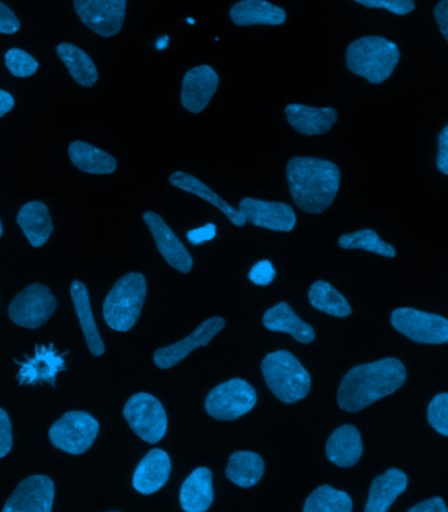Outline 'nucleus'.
I'll use <instances>...</instances> for the list:
<instances>
[{
  "instance_id": "nucleus-1",
  "label": "nucleus",
  "mask_w": 448,
  "mask_h": 512,
  "mask_svg": "<svg viewBox=\"0 0 448 512\" xmlns=\"http://www.w3.org/2000/svg\"><path fill=\"white\" fill-rule=\"evenodd\" d=\"M405 381L406 369L399 359L385 358L357 365L343 377L338 389V406L349 413H358L381 398L391 396Z\"/></svg>"
},
{
  "instance_id": "nucleus-2",
  "label": "nucleus",
  "mask_w": 448,
  "mask_h": 512,
  "mask_svg": "<svg viewBox=\"0 0 448 512\" xmlns=\"http://www.w3.org/2000/svg\"><path fill=\"white\" fill-rule=\"evenodd\" d=\"M293 201L305 213L320 214L333 204L341 183L336 163L312 157L292 158L287 165Z\"/></svg>"
},
{
  "instance_id": "nucleus-3",
  "label": "nucleus",
  "mask_w": 448,
  "mask_h": 512,
  "mask_svg": "<svg viewBox=\"0 0 448 512\" xmlns=\"http://www.w3.org/2000/svg\"><path fill=\"white\" fill-rule=\"evenodd\" d=\"M399 62V46L380 36L355 40L346 52L347 69L374 85L387 81Z\"/></svg>"
},
{
  "instance_id": "nucleus-4",
  "label": "nucleus",
  "mask_w": 448,
  "mask_h": 512,
  "mask_svg": "<svg viewBox=\"0 0 448 512\" xmlns=\"http://www.w3.org/2000/svg\"><path fill=\"white\" fill-rule=\"evenodd\" d=\"M262 373L271 392L284 404L304 400L311 390V375L290 351L267 355L262 362Z\"/></svg>"
},
{
  "instance_id": "nucleus-5",
  "label": "nucleus",
  "mask_w": 448,
  "mask_h": 512,
  "mask_svg": "<svg viewBox=\"0 0 448 512\" xmlns=\"http://www.w3.org/2000/svg\"><path fill=\"white\" fill-rule=\"evenodd\" d=\"M145 276L132 272L123 276L108 293L103 305L104 321L112 330L127 333L136 325L146 299Z\"/></svg>"
},
{
  "instance_id": "nucleus-6",
  "label": "nucleus",
  "mask_w": 448,
  "mask_h": 512,
  "mask_svg": "<svg viewBox=\"0 0 448 512\" xmlns=\"http://www.w3.org/2000/svg\"><path fill=\"white\" fill-rule=\"evenodd\" d=\"M258 396L253 386L242 379H232L208 393L205 410L217 421H236L254 409Z\"/></svg>"
},
{
  "instance_id": "nucleus-7",
  "label": "nucleus",
  "mask_w": 448,
  "mask_h": 512,
  "mask_svg": "<svg viewBox=\"0 0 448 512\" xmlns=\"http://www.w3.org/2000/svg\"><path fill=\"white\" fill-rule=\"evenodd\" d=\"M99 434V423L86 411H69L49 431L53 446L70 455H82L92 447Z\"/></svg>"
},
{
  "instance_id": "nucleus-8",
  "label": "nucleus",
  "mask_w": 448,
  "mask_h": 512,
  "mask_svg": "<svg viewBox=\"0 0 448 512\" xmlns=\"http://www.w3.org/2000/svg\"><path fill=\"white\" fill-rule=\"evenodd\" d=\"M124 418L138 438L156 444L165 438L167 415L163 405L149 393H137L124 407Z\"/></svg>"
},
{
  "instance_id": "nucleus-9",
  "label": "nucleus",
  "mask_w": 448,
  "mask_h": 512,
  "mask_svg": "<svg viewBox=\"0 0 448 512\" xmlns=\"http://www.w3.org/2000/svg\"><path fill=\"white\" fill-rule=\"evenodd\" d=\"M57 301L43 284H31L16 295L8 308L11 321L25 329H39L56 312Z\"/></svg>"
},
{
  "instance_id": "nucleus-10",
  "label": "nucleus",
  "mask_w": 448,
  "mask_h": 512,
  "mask_svg": "<svg viewBox=\"0 0 448 512\" xmlns=\"http://www.w3.org/2000/svg\"><path fill=\"white\" fill-rule=\"evenodd\" d=\"M392 326L410 341L424 344L448 342V321L438 314L421 312L413 308L393 310Z\"/></svg>"
},
{
  "instance_id": "nucleus-11",
  "label": "nucleus",
  "mask_w": 448,
  "mask_h": 512,
  "mask_svg": "<svg viewBox=\"0 0 448 512\" xmlns=\"http://www.w3.org/2000/svg\"><path fill=\"white\" fill-rule=\"evenodd\" d=\"M81 22L96 35L116 36L124 24L127 0H74Z\"/></svg>"
},
{
  "instance_id": "nucleus-12",
  "label": "nucleus",
  "mask_w": 448,
  "mask_h": 512,
  "mask_svg": "<svg viewBox=\"0 0 448 512\" xmlns=\"http://www.w3.org/2000/svg\"><path fill=\"white\" fill-rule=\"evenodd\" d=\"M60 354L53 343L49 346L37 344L35 355L25 356L24 362L15 359L19 365V372L16 375L20 385H39L48 383L56 388V377L58 373L66 371L65 355Z\"/></svg>"
},
{
  "instance_id": "nucleus-13",
  "label": "nucleus",
  "mask_w": 448,
  "mask_h": 512,
  "mask_svg": "<svg viewBox=\"0 0 448 512\" xmlns=\"http://www.w3.org/2000/svg\"><path fill=\"white\" fill-rule=\"evenodd\" d=\"M246 222L274 232L290 233L295 229L296 213L291 205L246 197L238 205Z\"/></svg>"
},
{
  "instance_id": "nucleus-14",
  "label": "nucleus",
  "mask_w": 448,
  "mask_h": 512,
  "mask_svg": "<svg viewBox=\"0 0 448 512\" xmlns=\"http://www.w3.org/2000/svg\"><path fill=\"white\" fill-rule=\"evenodd\" d=\"M53 481L49 477L31 476L20 482L18 488L8 498L4 512H50L53 509Z\"/></svg>"
},
{
  "instance_id": "nucleus-15",
  "label": "nucleus",
  "mask_w": 448,
  "mask_h": 512,
  "mask_svg": "<svg viewBox=\"0 0 448 512\" xmlns=\"http://www.w3.org/2000/svg\"><path fill=\"white\" fill-rule=\"evenodd\" d=\"M225 327V320L221 317L209 318L204 321L191 335L183 341L171 344V346L159 348L154 354V363L158 368L170 369L186 359L192 351L199 347H207Z\"/></svg>"
},
{
  "instance_id": "nucleus-16",
  "label": "nucleus",
  "mask_w": 448,
  "mask_h": 512,
  "mask_svg": "<svg viewBox=\"0 0 448 512\" xmlns=\"http://www.w3.org/2000/svg\"><path fill=\"white\" fill-rule=\"evenodd\" d=\"M219 85V74L212 66L200 65L187 71L182 83L183 107L191 113L203 112Z\"/></svg>"
},
{
  "instance_id": "nucleus-17",
  "label": "nucleus",
  "mask_w": 448,
  "mask_h": 512,
  "mask_svg": "<svg viewBox=\"0 0 448 512\" xmlns=\"http://www.w3.org/2000/svg\"><path fill=\"white\" fill-rule=\"evenodd\" d=\"M144 221L153 234L159 253L165 258L166 262L182 274H188L194 266V259L188 253L186 246L180 242L177 235L170 229V226L163 221L159 214L154 212L144 213Z\"/></svg>"
},
{
  "instance_id": "nucleus-18",
  "label": "nucleus",
  "mask_w": 448,
  "mask_h": 512,
  "mask_svg": "<svg viewBox=\"0 0 448 512\" xmlns=\"http://www.w3.org/2000/svg\"><path fill=\"white\" fill-rule=\"evenodd\" d=\"M284 112L288 124L303 136L329 133L338 120V112L332 107L316 108L293 103L288 104Z\"/></svg>"
},
{
  "instance_id": "nucleus-19",
  "label": "nucleus",
  "mask_w": 448,
  "mask_h": 512,
  "mask_svg": "<svg viewBox=\"0 0 448 512\" xmlns=\"http://www.w3.org/2000/svg\"><path fill=\"white\" fill-rule=\"evenodd\" d=\"M170 473V456L163 449L154 448L138 464L133 474V488L144 495L157 493L169 481Z\"/></svg>"
},
{
  "instance_id": "nucleus-20",
  "label": "nucleus",
  "mask_w": 448,
  "mask_h": 512,
  "mask_svg": "<svg viewBox=\"0 0 448 512\" xmlns=\"http://www.w3.org/2000/svg\"><path fill=\"white\" fill-rule=\"evenodd\" d=\"M363 455L362 436L357 427L343 425L330 435L326 443V456L330 463L341 468H351Z\"/></svg>"
},
{
  "instance_id": "nucleus-21",
  "label": "nucleus",
  "mask_w": 448,
  "mask_h": 512,
  "mask_svg": "<svg viewBox=\"0 0 448 512\" xmlns=\"http://www.w3.org/2000/svg\"><path fill=\"white\" fill-rule=\"evenodd\" d=\"M408 488V476L403 470L391 468L372 482L366 512H387Z\"/></svg>"
},
{
  "instance_id": "nucleus-22",
  "label": "nucleus",
  "mask_w": 448,
  "mask_h": 512,
  "mask_svg": "<svg viewBox=\"0 0 448 512\" xmlns=\"http://www.w3.org/2000/svg\"><path fill=\"white\" fill-rule=\"evenodd\" d=\"M179 499L184 511H207L215 499L211 469L196 468L183 482Z\"/></svg>"
},
{
  "instance_id": "nucleus-23",
  "label": "nucleus",
  "mask_w": 448,
  "mask_h": 512,
  "mask_svg": "<svg viewBox=\"0 0 448 512\" xmlns=\"http://www.w3.org/2000/svg\"><path fill=\"white\" fill-rule=\"evenodd\" d=\"M263 325L267 330L290 334L295 341L303 344L312 343L316 338L313 327L301 320L287 302H279L267 310Z\"/></svg>"
},
{
  "instance_id": "nucleus-24",
  "label": "nucleus",
  "mask_w": 448,
  "mask_h": 512,
  "mask_svg": "<svg viewBox=\"0 0 448 512\" xmlns=\"http://www.w3.org/2000/svg\"><path fill=\"white\" fill-rule=\"evenodd\" d=\"M230 19L240 27L249 25H282L287 14L282 7L267 0H241L230 10Z\"/></svg>"
},
{
  "instance_id": "nucleus-25",
  "label": "nucleus",
  "mask_w": 448,
  "mask_h": 512,
  "mask_svg": "<svg viewBox=\"0 0 448 512\" xmlns=\"http://www.w3.org/2000/svg\"><path fill=\"white\" fill-rule=\"evenodd\" d=\"M71 299L74 302L75 313L81 323L83 335H85L87 347L92 355L102 356L106 346L96 326L94 314H92L89 291L82 281L75 280L70 288Z\"/></svg>"
},
{
  "instance_id": "nucleus-26",
  "label": "nucleus",
  "mask_w": 448,
  "mask_h": 512,
  "mask_svg": "<svg viewBox=\"0 0 448 512\" xmlns=\"http://www.w3.org/2000/svg\"><path fill=\"white\" fill-rule=\"evenodd\" d=\"M18 224L33 247L44 246L54 230L49 209L41 201L23 205L18 214Z\"/></svg>"
},
{
  "instance_id": "nucleus-27",
  "label": "nucleus",
  "mask_w": 448,
  "mask_h": 512,
  "mask_svg": "<svg viewBox=\"0 0 448 512\" xmlns=\"http://www.w3.org/2000/svg\"><path fill=\"white\" fill-rule=\"evenodd\" d=\"M170 183L173 184L174 187L179 188V190L192 193V195H196L200 197V199L207 201V203L212 204L213 207L223 212L225 216L232 221L233 225H246V220L238 209L226 203L224 199H221L216 192H213L207 184H204L202 180H199L196 176L187 174V172L177 171L170 176Z\"/></svg>"
},
{
  "instance_id": "nucleus-28",
  "label": "nucleus",
  "mask_w": 448,
  "mask_h": 512,
  "mask_svg": "<svg viewBox=\"0 0 448 512\" xmlns=\"http://www.w3.org/2000/svg\"><path fill=\"white\" fill-rule=\"evenodd\" d=\"M70 161L77 169L87 174H113L117 169L116 159L106 151L95 148L87 142L75 141L69 146Z\"/></svg>"
},
{
  "instance_id": "nucleus-29",
  "label": "nucleus",
  "mask_w": 448,
  "mask_h": 512,
  "mask_svg": "<svg viewBox=\"0 0 448 512\" xmlns=\"http://www.w3.org/2000/svg\"><path fill=\"white\" fill-rule=\"evenodd\" d=\"M265 473V461L255 452L237 451L229 457L226 477L241 488H253Z\"/></svg>"
},
{
  "instance_id": "nucleus-30",
  "label": "nucleus",
  "mask_w": 448,
  "mask_h": 512,
  "mask_svg": "<svg viewBox=\"0 0 448 512\" xmlns=\"http://www.w3.org/2000/svg\"><path fill=\"white\" fill-rule=\"evenodd\" d=\"M57 54L78 85L90 88L98 82V69L85 50L73 44L64 43L57 46Z\"/></svg>"
},
{
  "instance_id": "nucleus-31",
  "label": "nucleus",
  "mask_w": 448,
  "mask_h": 512,
  "mask_svg": "<svg viewBox=\"0 0 448 512\" xmlns=\"http://www.w3.org/2000/svg\"><path fill=\"white\" fill-rule=\"evenodd\" d=\"M309 301L314 309L329 316L345 318L353 313L349 302L328 281L318 280L312 284L309 289Z\"/></svg>"
},
{
  "instance_id": "nucleus-32",
  "label": "nucleus",
  "mask_w": 448,
  "mask_h": 512,
  "mask_svg": "<svg viewBox=\"0 0 448 512\" xmlns=\"http://www.w3.org/2000/svg\"><path fill=\"white\" fill-rule=\"evenodd\" d=\"M304 512H351L353 499L345 491L322 485L313 491L304 505Z\"/></svg>"
},
{
  "instance_id": "nucleus-33",
  "label": "nucleus",
  "mask_w": 448,
  "mask_h": 512,
  "mask_svg": "<svg viewBox=\"0 0 448 512\" xmlns=\"http://www.w3.org/2000/svg\"><path fill=\"white\" fill-rule=\"evenodd\" d=\"M338 243L345 250L359 249L368 251V253L385 256V258H395L397 255L395 247L384 242L378 233L371 229L342 235Z\"/></svg>"
},
{
  "instance_id": "nucleus-34",
  "label": "nucleus",
  "mask_w": 448,
  "mask_h": 512,
  "mask_svg": "<svg viewBox=\"0 0 448 512\" xmlns=\"http://www.w3.org/2000/svg\"><path fill=\"white\" fill-rule=\"evenodd\" d=\"M7 69L12 75L18 78H29L39 70V62L22 49L14 48L8 50L6 57Z\"/></svg>"
},
{
  "instance_id": "nucleus-35",
  "label": "nucleus",
  "mask_w": 448,
  "mask_h": 512,
  "mask_svg": "<svg viewBox=\"0 0 448 512\" xmlns=\"http://www.w3.org/2000/svg\"><path fill=\"white\" fill-rule=\"evenodd\" d=\"M427 421L438 434L448 436V394L441 393L431 400L427 409Z\"/></svg>"
},
{
  "instance_id": "nucleus-36",
  "label": "nucleus",
  "mask_w": 448,
  "mask_h": 512,
  "mask_svg": "<svg viewBox=\"0 0 448 512\" xmlns=\"http://www.w3.org/2000/svg\"><path fill=\"white\" fill-rule=\"evenodd\" d=\"M354 2L367 8H383L399 16L408 15L416 8L413 0H354Z\"/></svg>"
},
{
  "instance_id": "nucleus-37",
  "label": "nucleus",
  "mask_w": 448,
  "mask_h": 512,
  "mask_svg": "<svg viewBox=\"0 0 448 512\" xmlns=\"http://www.w3.org/2000/svg\"><path fill=\"white\" fill-rule=\"evenodd\" d=\"M276 271L270 260H261L257 264H254L249 272V279L253 281L255 285H261L266 287L274 281Z\"/></svg>"
},
{
  "instance_id": "nucleus-38",
  "label": "nucleus",
  "mask_w": 448,
  "mask_h": 512,
  "mask_svg": "<svg viewBox=\"0 0 448 512\" xmlns=\"http://www.w3.org/2000/svg\"><path fill=\"white\" fill-rule=\"evenodd\" d=\"M12 444H14V438H12L10 417H8L6 410L0 407V459L10 453Z\"/></svg>"
},
{
  "instance_id": "nucleus-39",
  "label": "nucleus",
  "mask_w": 448,
  "mask_h": 512,
  "mask_svg": "<svg viewBox=\"0 0 448 512\" xmlns=\"http://www.w3.org/2000/svg\"><path fill=\"white\" fill-rule=\"evenodd\" d=\"M20 22L14 12L6 4L0 2V33L3 35H14L19 32Z\"/></svg>"
},
{
  "instance_id": "nucleus-40",
  "label": "nucleus",
  "mask_w": 448,
  "mask_h": 512,
  "mask_svg": "<svg viewBox=\"0 0 448 512\" xmlns=\"http://www.w3.org/2000/svg\"><path fill=\"white\" fill-rule=\"evenodd\" d=\"M217 228L215 224H207L202 228L190 230L187 233V239L192 245H202L204 242L212 241L216 237Z\"/></svg>"
},
{
  "instance_id": "nucleus-41",
  "label": "nucleus",
  "mask_w": 448,
  "mask_h": 512,
  "mask_svg": "<svg viewBox=\"0 0 448 512\" xmlns=\"http://www.w3.org/2000/svg\"><path fill=\"white\" fill-rule=\"evenodd\" d=\"M437 167L442 174L448 175V125L438 137Z\"/></svg>"
},
{
  "instance_id": "nucleus-42",
  "label": "nucleus",
  "mask_w": 448,
  "mask_h": 512,
  "mask_svg": "<svg viewBox=\"0 0 448 512\" xmlns=\"http://www.w3.org/2000/svg\"><path fill=\"white\" fill-rule=\"evenodd\" d=\"M434 18L443 37L448 41V0H441L434 8Z\"/></svg>"
},
{
  "instance_id": "nucleus-43",
  "label": "nucleus",
  "mask_w": 448,
  "mask_h": 512,
  "mask_svg": "<svg viewBox=\"0 0 448 512\" xmlns=\"http://www.w3.org/2000/svg\"><path fill=\"white\" fill-rule=\"evenodd\" d=\"M445 502L441 497L427 499V501L417 503L409 512H447Z\"/></svg>"
},
{
  "instance_id": "nucleus-44",
  "label": "nucleus",
  "mask_w": 448,
  "mask_h": 512,
  "mask_svg": "<svg viewBox=\"0 0 448 512\" xmlns=\"http://www.w3.org/2000/svg\"><path fill=\"white\" fill-rule=\"evenodd\" d=\"M15 107V99L10 92L0 90V117L7 115Z\"/></svg>"
},
{
  "instance_id": "nucleus-45",
  "label": "nucleus",
  "mask_w": 448,
  "mask_h": 512,
  "mask_svg": "<svg viewBox=\"0 0 448 512\" xmlns=\"http://www.w3.org/2000/svg\"><path fill=\"white\" fill-rule=\"evenodd\" d=\"M2 235H3V224H2V220H0V238H2Z\"/></svg>"
},
{
  "instance_id": "nucleus-46",
  "label": "nucleus",
  "mask_w": 448,
  "mask_h": 512,
  "mask_svg": "<svg viewBox=\"0 0 448 512\" xmlns=\"http://www.w3.org/2000/svg\"><path fill=\"white\" fill-rule=\"evenodd\" d=\"M187 22L190 24H195L194 20H192V19H187Z\"/></svg>"
}]
</instances>
